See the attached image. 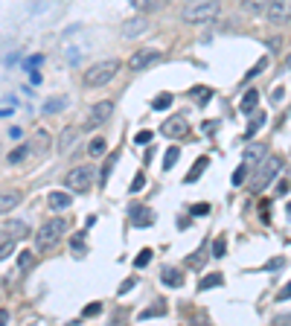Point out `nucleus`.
Listing matches in <instances>:
<instances>
[{"label": "nucleus", "mask_w": 291, "mask_h": 326, "mask_svg": "<svg viewBox=\"0 0 291 326\" xmlns=\"http://www.w3.org/2000/svg\"><path fill=\"white\" fill-rule=\"evenodd\" d=\"M181 15L187 23H210L222 15V3L219 0H187Z\"/></svg>", "instance_id": "nucleus-1"}, {"label": "nucleus", "mask_w": 291, "mask_h": 326, "mask_svg": "<svg viewBox=\"0 0 291 326\" xmlns=\"http://www.w3.org/2000/svg\"><path fill=\"white\" fill-rule=\"evenodd\" d=\"M117 70H120V61H117V58L96 61L93 67L85 70V85H87V87H102V85H108V82L117 76Z\"/></svg>", "instance_id": "nucleus-2"}, {"label": "nucleus", "mask_w": 291, "mask_h": 326, "mask_svg": "<svg viewBox=\"0 0 291 326\" xmlns=\"http://www.w3.org/2000/svg\"><path fill=\"white\" fill-rule=\"evenodd\" d=\"M64 230H67V222H64V219H50V222H44L41 230L35 233V248L44 251V248L58 245V239L64 236Z\"/></svg>", "instance_id": "nucleus-3"}, {"label": "nucleus", "mask_w": 291, "mask_h": 326, "mask_svg": "<svg viewBox=\"0 0 291 326\" xmlns=\"http://www.w3.org/2000/svg\"><path fill=\"white\" fill-rule=\"evenodd\" d=\"M93 178H96L93 166H76V169L67 172L64 184H67L70 192H87V189H90V184H93Z\"/></svg>", "instance_id": "nucleus-4"}, {"label": "nucleus", "mask_w": 291, "mask_h": 326, "mask_svg": "<svg viewBox=\"0 0 291 326\" xmlns=\"http://www.w3.org/2000/svg\"><path fill=\"white\" fill-rule=\"evenodd\" d=\"M257 166H259V172H257V178H254V184H251V189H254V192H259V189L265 187V184L274 178L277 172H280V166H283V163H280L277 157H268V155H265V157L257 163Z\"/></svg>", "instance_id": "nucleus-5"}, {"label": "nucleus", "mask_w": 291, "mask_h": 326, "mask_svg": "<svg viewBox=\"0 0 291 326\" xmlns=\"http://www.w3.org/2000/svg\"><path fill=\"white\" fill-rule=\"evenodd\" d=\"M160 58H163V52L160 50L143 47V50H137L131 58H128V70H146V67H152V64H157Z\"/></svg>", "instance_id": "nucleus-6"}, {"label": "nucleus", "mask_w": 291, "mask_h": 326, "mask_svg": "<svg viewBox=\"0 0 291 326\" xmlns=\"http://www.w3.org/2000/svg\"><path fill=\"white\" fill-rule=\"evenodd\" d=\"M114 114V102L111 99H105V102H96L90 108V117L85 120V128H96V125H102L108 117Z\"/></svg>", "instance_id": "nucleus-7"}, {"label": "nucleus", "mask_w": 291, "mask_h": 326, "mask_svg": "<svg viewBox=\"0 0 291 326\" xmlns=\"http://www.w3.org/2000/svg\"><path fill=\"white\" fill-rule=\"evenodd\" d=\"M128 222L134 224V227H149V224H154L152 207H146V204H128Z\"/></svg>", "instance_id": "nucleus-8"}, {"label": "nucleus", "mask_w": 291, "mask_h": 326, "mask_svg": "<svg viewBox=\"0 0 291 326\" xmlns=\"http://www.w3.org/2000/svg\"><path fill=\"white\" fill-rule=\"evenodd\" d=\"M265 12H268L271 23H286V20H291V0H271Z\"/></svg>", "instance_id": "nucleus-9"}, {"label": "nucleus", "mask_w": 291, "mask_h": 326, "mask_svg": "<svg viewBox=\"0 0 291 326\" xmlns=\"http://www.w3.org/2000/svg\"><path fill=\"white\" fill-rule=\"evenodd\" d=\"M160 131H163V137H184L189 131V125L184 117H169V120L160 125Z\"/></svg>", "instance_id": "nucleus-10"}, {"label": "nucleus", "mask_w": 291, "mask_h": 326, "mask_svg": "<svg viewBox=\"0 0 291 326\" xmlns=\"http://www.w3.org/2000/svg\"><path fill=\"white\" fill-rule=\"evenodd\" d=\"M17 204H20V192L17 189H0V213H9Z\"/></svg>", "instance_id": "nucleus-11"}, {"label": "nucleus", "mask_w": 291, "mask_h": 326, "mask_svg": "<svg viewBox=\"0 0 291 326\" xmlns=\"http://www.w3.org/2000/svg\"><path fill=\"white\" fill-rule=\"evenodd\" d=\"M160 280H163V286H169V289H181V286H184L181 271H178V268H172V265H166V268L160 271Z\"/></svg>", "instance_id": "nucleus-12"}, {"label": "nucleus", "mask_w": 291, "mask_h": 326, "mask_svg": "<svg viewBox=\"0 0 291 326\" xmlns=\"http://www.w3.org/2000/svg\"><path fill=\"white\" fill-rule=\"evenodd\" d=\"M265 155H268V149H265V146H259V143H251V146L245 149V163H248V166H257V163H259V160H262Z\"/></svg>", "instance_id": "nucleus-13"}, {"label": "nucleus", "mask_w": 291, "mask_h": 326, "mask_svg": "<svg viewBox=\"0 0 291 326\" xmlns=\"http://www.w3.org/2000/svg\"><path fill=\"white\" fill-rule=\"evenodd\" d=\"M166 3L169 0H131V6L137 9V12H160V9H166Z\"/></svg>", "instance_id": "nucleus-14"}, {"label": "nucleus", "mask_w": 291, "mask_h": 326, "mask_svg": "<svg viewBox=\"0 0 291 326\" xmlns=\"http://www.w3.org/2000/svg\"><path fill=\"white\" fill-rule=\"evenodd\" d=\"M207 166H210V157H198L195 163H192V169L187 172V178H184V184H195L201 175L207 172Z\"/></svg>", "instance_id": "nucleus-15"}, {"label": "nucleus", "mask_w": 291, "mask_h": 326, "mask_svg": "<svg viewBox=\"0 0 291 326\" xmlns=\"http://www.w3.org/2000/svg\"><path fill=\"white\" fill-rule=\"evenodd\" d=\"M257 105H259V90H248V93L242 96V102H239V111L248 117V114L257 111Z\"/></svg>", "instance_id": "nucleus-16"}, {"label": "nucleus", "mask_w": 291, "mask_h": 326, "mask_svg": "<svg viewBox=\"0 0 291 326\" xmlns=\"http://www.w3.org/2000/svg\"><path fill=\"white\" fill-rule=\"evenodd\" d=\"M70 207V192H50V210H67Z\"/></svg>", "instance_id": "nucleus-17"}, {"label": "nucleus", "mask_w": 291, "mask_h": 326, "mask_svg": "<svg viewBox=\"0 0 291 326\" xmlns=\"http://www.w3.org/2000/svg\"><path fill=\"white\" fill-rule=\"evenodd\" d=\"M146 26H149V23H146L143 17H131V20L122 26V35H128V38H131V35H140V32H146Z\"/></svg>", "instance_id": "nucleus-18"}, {"label": "nucleus", "mask_w": 291, "mask_h": 326, "mask_svg": "<svg viewBox=\"0 0 291 326\" xmlns=\"http://www.w3.org/2000/svg\"><path fill=\"white\" fill-rule=\"evenodd\" d=\"M47 149H50V134H47V131H38V134H35V143L29 146V152H38V155H44Z\"/></svg>", "instance_id": "nucleus-19"}, {"label": "nucleus", "mask_w": 291, "mask_h": 326, "mask_svg": "<svg viewBox=\"0 0 291 326\" xmlns=\"http://www.w3.org/2000/svg\"><path fill=\"white\" fill-rule=\"evenodd\" d=\"M166 315V303H154V306H149V309H143L137 315L140 321H149V318H163Z\"/></svg>", "instance_id": "nucleus-20"}, {"label": "nucleus", "mask_w": 291, "mask_h": 326, "mask_svg": "<svg viewBox=\"0 0 291 326\" xmlns=\"http://www.w3.org/2000/svg\"><path fill=\"white\" fill-rule=\"evenodd\" d=\"M222 283H224V274H207L204 280L198 283V289H201V292H210V289H219Z\"/></svg>", "instance_id": "nucleus-21"}, {"label": "nucleus", "mask_w": 291, "mask_h": 326, "mask_svg": "<svg viewBox=\"0 0 291 326\" xmlns=\"http://www.w3.org/2000/svg\"><path fill=\"white\" fill-rule=\"evenodd\" d=\"M268 3H271V0H242V9H245V12L259 15V12H265V9H268Z\"/></svg>", "instance_id": "nucleus-22"}, {"label": "nucleus", "mask_w": 291, "mask_h": 326, "mask_svg": "<svg viewBox=\"0 0 291 326\" xmlns=\"http://www.w3.org/2000/svg\"><path fill=\"white\" fill-rule=\"evenodd\" d=\"M32 262H35V251H20V254H17V268H20V271H29Z\"/></svg>", "instance_id": "nucleus-23"}, {"label": "nucleus", "mask_w": 291, "mask_h": 326, "mask_svg": "<svg viewBox=\"0 0 291 326\" xmlns=\"http://www.w3.org/2000/svg\"><path fill=\"white\" fill-rule=\"evenodd\" d=\"M178 157H181L178 146H169V149H166V155H163V169H172V166L178 163Z\"/></svg>", "instance_id": "nucleus-24"}, {"label": "nucleus", "mask_w": 291, "mask_h": 326, "mask_svg": "<svg viewBox=\"0 0 291 326\" xmlns=\"http://www.w3.org/2000/svg\"><path fill=\"white\" fill-rule=\"evenodd\" d=\"M73 137H76V128H73V125L64 128V131H61V137H58V152H64L70 143H73Z\"/></svg>", "instance_id": "nucleus-25"}, {"label": "nucleus", "mask_w": 291, "mask_h": 326, "mask_svg": "<svg viewBox=\"0 0 291 326\" xmlns=\"http://www.w3.org/2000/svg\"><path fill=\"white\" fill-rule=\"evenodd\" d=\"M204 259H207V251H204V248H198L195 254H189L187 265H189V268H201V265H204Z\"/></svg>", "instance_id": "nucleus-26"}, {"label": "nucleus", "mask_w": 291, "mask_h": 326, "mask_svg": "<svg viewBox=\"0 0 291 326\" xmlns=\"http://www.w3.org/2000/svg\"><path fill=\"white\" fill-rule=\"evenodd\" d=\"M192 96L198 99V105H207L210 96H213V90H210V87H192Z\"/></svg>", "instance_id": "nucleus-27"}, {"label": "nucleus", "mask_w": 291, "mask_h": 326, "mask_svg": "<svg viewBox=\"0 0 291 326\" xmlns=\"http://www.w3.org/2000/svg\"><path fill=\"white\" fill-rule=\"evenodd\" d=\"M268 67V58H259L257 64H254V67L248 70V73H245V82H251V79H254V76H259V73H262V70Z\"/></svg>", "instance_id": "nucleus-28"}, {"label": "nucleus", "mask_w": 291, "mask_h": 326, "mask_svg": "<svg viewBox=\"0 0 291 326\" xmlns=\"http://www.w3.org/2000/svg\"><path fill=\"white\" fill-rule=\"evenodd\" d=\"M152 248H143V251H140L137 254V259H134V265H137V268H146V265H149V262H152Z\"/></svg>", "instance_id": "nucleus-29"}, {"label": "nucleus", "mask_w": 291, "mask_h": 326, "mask_svg": "<svg viewBox=\"0 0 291 326\" xmlns=\"http://www.w3.org/2000/svg\"><path fill=\"white\" fill-rule=\"evenodd\" d=\"M64 105H67V99H64V96H58V99H50V102L44 105V114H55V111H61Z\"/></svg>", "instance_id": "nucleus-30"}, {"label": "nucleus", "mask_w": 291, "mask_h": 326, "mask_svg": "<svg viewBox=\"0 0 291 326\" xmlns=\"http://www.w3.org/2000/svg\"><path fill=\"white\" fill-rule=\"evenodd\" d=\"M248 172H251V166H248V163H242L239 169L233 172V187H242V184H245V178H248Z\"/></svg>", "instance_id": "nucleus-31"}, {"label": "nucleus", "mask_w": 291, "mask_h": 326, "mask_svg": "<svg viewBox=\"0 0 291 326\" xmlns=\"http://www.w3.org/2000/svg\"><path fill=\"white\" fill-rule=\"evenodd\" d=\"M169 105H172V93H160V96L152 102V108H154V111H166Z\"/></svg>", "instance_id": "nucleus-32"}, {"label": "nucleus", "mask_w": 291, "mask_h": 326, "mask_svg": "<svg viewBox=\"0 0 291 326\" xmlns=\"http://www.w3.org/2000/svg\"><path fill=\"white\" fill-rule=\"evenodd\" d=\"M87 152H90L93 157H99L105 152V140L102 137H93V140H90V146H87Z\"/></svg>", "instance_id": "nucleus-33"}, {"label": "nucleus", "mask_w": 291, "mask_h": 326, "mask_svg": "<svg viewBox=\"0 0 291 326\" xmlns=\"http://www.w3.org/2000/svg\"><path fill=\"white\" fill-rule=\"evenodd\" d=\"M26 155H29V146H17L15 152H9V163H20Z\"/></svg>", "instance_id": "nucleus-34"}, {"label": "nucleus", "mask_w": 291, "mask_h": 326, "mask_svg": "<svg viewBox=\"0 0 291 326\" xmlns=\"http://www.w3.org/2000/svg\"><path fill=\"white\" fill-rule=\"evenodd\" d=\"M224 254H227V242H224L222 236H219V239L213 242V257H216V259H222Z\"/></svg>", "instance_id": "nucleus-35"}, {"label": "nucleus", "mask_w": 291, "mask_h": 326, "mask_svg": "<svg viewBox=\"0 0 291 326\" xmlns=\"http://www.w3.org/2000/svg\"><path fill=\"white\" fill-rule=\"evenodd\" d=\"M152 131H149V128H143V131H137V137H134V143H140V146H149V143H152Z\"/></svg>", "instance_id": "nucleus-36"}, {"label": "nucleus", "mask_w": 291, "mask_h": 326, "mask_svg": "<svg viewBox=\"0 0 291 326\" xmlns=\"http://www.w3.org/2000/svg\"><path fill=\"white\" fill-rule=\"evenodd\" d=\"M9 254H15V242L9 239V242H3V245H0V259H6L9 257Z\"/></svg>", "instance_id": "nucleus-37"}, {"label": "nucleus", "mask_w": 291, "mask_h": 326, "mask_svg": "<svg viewBox=\"0 0 291 326\" xmlns=\"http://www.w3.org/2000/svg\"><path fill=\"white\" fill-rule=\"evenodd\" d=\"M189 213H192V216H207V213H210V204H204V201H201V204H192Z\"/></svg>", "instance_id": "nucleus-38"}, {"label": "nucleus", "mask_w": 291, "mask_h": 326, "mask_svg": "<svg viewBox=\"0 0 291 326\" xmlns=\"http://www.w3.org/2000/svg\"><path fill=\"white\" fill-rule=\"evenodd\" d=\"M143 187H146V178H143V172H137L134 181H131V192H140Z\"/></svg>", "instance_id": "nucleus-39"}, {"label": "nucleus", "mask_w": 291, "mask_h": 326, "mask_svg": "<svg viewBox=\"0 0 291 326\" xmlns=\"http://www.w3.org/2000/svg\"><path fill=\"white\" fill-rule=\"evenodd\" d=\"M99 312H102V303H90L82 315H85V318H93V315H99Z\"/></svg>", "instance_id": "nucleus-40"}, {"label": "nucleus", "mask_w": 291, "mask_h": 326, "mask_svg": "<svg viewBox=\"0 0 291 326\" xmlns=\"http://www.w3.org/2000/svg\"><path fill=\"white\" fill-rule=\"evenodd\" d=\"M6 230H15V236H26V227H23V224H20V222L9 224V227H6Z\"/></svg>", "instance_id": "nucleus-41"}, {"label": "nucleus", "mask_w": 291, "mask_h": 326, "mask_svg": "<svg viewBox=\"0 0 291 326\" xmlns=\"http://www.w3.org/2000/svg\"><path fill=\"white\" fill-rule=\"evenodd\" d=\"M262 122H265V117H257V120L251 122V128H248V137H254V131H257V128L262 125Z\"/></svg>", "instance_id": "nucleus-42"}, {"label": "nucleus", "mask_w": 291, "mask_h": 326, "mask_svg": "<svg viewBox=\"0 0 291 326\" xmlns=\"http://www.w3.org/2000/svg\"><path fill=\"white\" fill-rule=\"evenodd\" d=\"M289 297H291V283L280 289V294H277V300H289Z\"/></svg>", "instance_id": "nucleus-43"}, {"label": "nucleus", "mask_w": 291, "mask_h": 326, "mask_svg": "<svg viewBox=\"0 0 291 326\" xmlns=\"http://www.w3.org/2000/svg\"><path fill=\"white\" fill-rule=\"evenodd\" d=\"M134 286H137V280H125V283H122V286H120V294L131 292V289H134Z\"/></svg>", "instance_id": "nucleus-44"}, {"label": "nucleus", "mask_w": 291, "mask_h": 326, "mask_svg": "<svg viewBox=\"0 0 291 326\" xmlns=\"http://www.w3.org/2000/svg\"><path fill=\"white\" fill-rule=\"evenodd\" d=\"M73 251H76V254H79V251L85 254V242H82V236H76V239H73Z\"/></svg>", "instance_id": "nucleus-45"}, {"label": "nucleus", "mask_w": 291, "mask_h": 326, "mask_svg": "<svg viewBox=\"0 0 291 326\" xmlns=\"http://www.w3.org/2000/svg\"><path fill=\"white\" fill-rule=\"evenodd\" d=\"M268 44H271V52H277V50H280V44H283V41H280V38H271Z\"/></svg>", "instance_id": "nucleus-46"}, {"label": "nucleus", "mask_w": 291, "mask_h": 326, "mask_svg": "<svg viewBox=\"0 0 291 326\" xmlns=\"http://www.w3.org/2000/svg\"><path fill=\"white\" fill-rule=\"evenodd\" d=\"M3 324H9V312H6V309H0V326H3Z\"/></svg>", "instance_id": "nucleus-47"}, {"label": "nucleus", "mask_w": 291, "mask_h": 326, "mask_svg": "<svg viewBox=\"0 0 291 326\" xmlns=\"http://www.w3.org/2000/svg\"><path fill=\"white\" fill-rule=\"evenodd\" d=\"M286 67H289V70H291V55H289V58H286Z\"/></svg>", "instance_id": "nucleus-48"}, {"label": "nucleus", "mask_w": 291, "mask_h": 326, "mask_svg": "<svg viewBox=\"0 0 291 326\" xmlns=\"http://www.w3.org/2000/svg\"><path fill=\"white\" fill-rule=\"evenodd\" d=\"M289 216H291V204H289Z\"/></svg>", "instance_id": "nucleus-49"}]
</instances>
